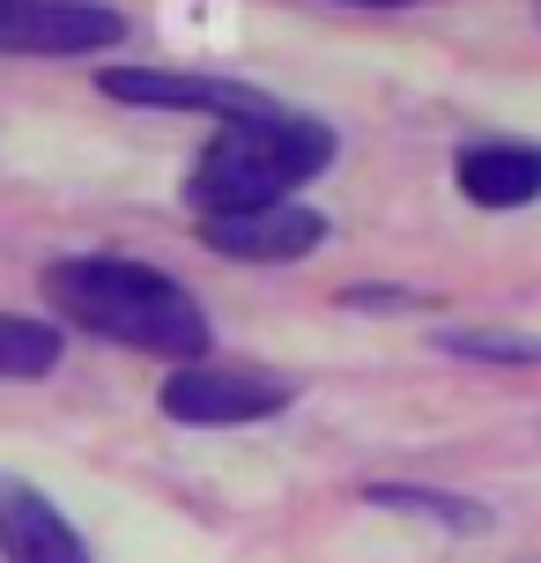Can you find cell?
Returning <instances> with one entry per match:
<instances>
[{
    "instance_id": "6da1fadb",
    "label": "cell",
    "mask_w": 541,
    "mask_h": 563,
    "mask_svg": "<svg viewBox=\"0 0 541 563\" xmlns=\"http://www.w3.org/2000/svg\"><path fill=\"white\" fill-rule=\"evenodd\" d=\"M45 297L67 327L82 334H104L119 349H142V356H172L178 371L208 364V311L194 305V289L172 282L164 267H142V260L119 253H75L45 267Z\"/></svg>"
},
{
    "instance_id": "7a4b0ae2",
    "label": "cell",
    "mask_w": 541,
    "mask_h": 563,
    "mask_svg": "<svg viewBox=\"0 0 541 563\" xmlns=\"http://www.w3.org/2000/svg\"><path fill=\"white\" fill-rule=\"evenodd\" d=\"M334 126L312 112H275L238 119V126H216V141L194 156L186 170V200L200 208V223L216 216H260V208H289L297 186H312L319 170L334 164Z\"/></svg>"
},
{
    "instance_id": "3957f363",
    "label": "cell",
    "mask_w": 541,
    "mask_h": 563,
    "mask_svg": "<svg viewBox=\"0 0 541 563\" xmlns=\"http://www.w3.org/2000/svg\"><path fill=\"white\" fill-rule=\"evenodd\" d=\"M289 400H297V386H289L283 371L267 364H186L164 378V394H156V408L172 422H194V430H238V422H267L283 416Z\"/></svg>"
},
{
    "instance_id": "277c9868",
    "label": "cell",
    "mask_w": 541,
    "mask_h": 563,
    "mask_svg": "<svg viewBox=\"0 0 541 563\" xmlns=\"http://www.w3.org/2000/svg\"><path fill=\"white\" fill-rule=\"evenodd\" d=\"M126 15L104 0H0V53L8 59H75L112 53Z\"/></svg>"
},
{
    "instance_id": "5b68a950",
    "label": "cell",
    "mask_w": 541,
    "mask_h": 563,
    "mask_svg": "<svg viewBox=\"0 0 541 563\" xmlns=\"http://www.w3.org/2000/svg\"><path fill=\"white\" fill-rule=\"evenodd\" d=\"M104 97L119 104H148V112H208L216 126L275 112V97L253 82H230V75H186V67H104L97 75Z\"/></svg>"
},
{
    "instance_id": "8992f818",
    "label": "cell",
    "mask_w": 541,
    "mask_h": 563,
    "mask_svg": "<svg viewBox=\"0 0 541 563\" xmlns=\"http://www.w3.org/2000/svg\"><path fill=\"white\" fill-rule=\"evenodd\" d=\"M200 245L223 260H253V267H283V260H305L327 245V216L319 208H260V216H216L200 223Z\"/></svg>"
},
{
    "instance_id": "52a82bcc",
    "label": "cell",
    "mask_w": 541,
    "mask_h": 563,
    "mask_svg": "<svg viewBox=\"0 0 541 563\" xmlns=\"http://www.w3.org/2000/svg\"><path fill=\"white\" fill-rule=\"evenodd\" d=\"M0 563H89L67 511L23 475H0Z\"/></svg>"
},
{
    "instance_id": "ba28073f",
    "label": "cell",
    "mask_w": 541,
    "mask_h": 563,
    "mask_svg": "<svg viewBox=\"0 0 541 563\" xmlns=\"http://www.w3.org/2000/svg\"><path fill=\"white\" fill-rule=\"evenodd\" d=\"M453 186L489 216H512L541 200V148L534 141H467L453 156Z\"/></svg>"
},
{
    "instance_id": "9c48e42d",
    "label": "cell",
    "mask_w": 541,
    "mask_h": 563,
    "mask_svg": "<svg viewBox=\"0 0 541 563\" xmlns=\"http://www.w3.org/2000/svg\"><path fill=\"white\" fill-rule=\"evenodd\" d=\"M364 505L408 511V519H438V527H453V534H483V527H497V519H489V505L460 497V489H423V482H371Z\"/></svg>"
},
{
    "instance_id": "30bf717a",
    "label": "cell",
    "mask_w": 541,
    "mask_h": 563,
    "mask_svg": "<svg viewBox=\"0 0 541 563\" xmlns=\"http://www.w3.org/2000/svg\"><path fill=\"white\" fill-rule=\"evenodd\" d=\"M59 364V327L0 311V378H45Z\"/></svg>"
},
{
    "instance_id": "8fae6325",
    "label": "cell",
    "mask_w": 541,
    "mask_h": 563,
    "mask_svg": "<svg viewBox=\"0 0 541 563\" xmlns=\"http://www.w3.org/2000/svg\"><path fill=\"white\" fill-rule=\"evenodd\" d=\"M438 349L467 364H541V334H497V327H453L438 334Z\"/></svg>"
},
{
    "instance_id": "7c38bea8",
    "label": "cell",
    "mask_w": 541,
    "mask_h": 563,
    "mask_svg": "<svg viewBox=\"0 0 541 563\" xmlns=\"http://www.w3.org/2000/svg\"><path fill=\"white\" fill-rule=\"evenodd\" d=\"M349 311H423V289H394V282H356L342 289Z\"/></svg>"
},
{
    "instance_id": "4fadbf2b",
    "label": "cell",
    "mask_w": 541,
    "mask_h": 563,
    "mask_svg": "<svg viewBox=\"0 0 541 563\" xmlns=\"http://www.w3.org/2000/svg\"><path fill=\"white\" fill-rule=\"evenodd\" d=\"M349 8H416V0H349Z\"/></svg>"
}]
</instances>
